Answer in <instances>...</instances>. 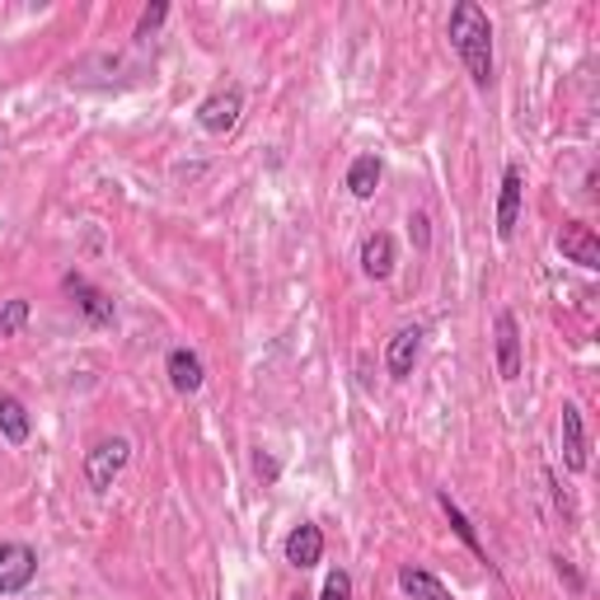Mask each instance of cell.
<instances>
[{"instance_id": "cell-1", "label": "cell", "mask_w": 600, "mask_h": 600, "mask_svg": "<svg viewBox=\"0 0 600 600\" xmlns=\"http://www.w3.org/2000/svg\"><path fill=\"white\" fill-rule=\"evenodd\" d=\"M446 33H451V48L464 61L470 80L479 85V90H488V85H493V24H488V14L474 6V0H460V6L451 10Z\"/></svg>"}, {"instance_id": "cell-2", "label": "cell", "mask_w": 600, "mask_h": 600, "mask_svg": "<svg viewBox=\"0 0 600 600\" xmlns=\"http://www.w3.org/2000/svg\"><path fill=\"white\" fill-rule=\"evenodd\" d=\"M127 460H131V441L127 436H104V441H95V446L85 451V479H90L95 493H108V488H114V479L127 470Z\"/></svg>"}, {"instance_id": "cell-3", "label": "cell", "mask_w": 600, "mask_h": 600, "mask_svg": "<svg viewBox=\"0 0 600 600\" xmlns=\"http://www.w3.org/2000/svg\"><path fill=\"white\" fill-rule=\"evenodd\" d=\"M239 114H244L239 85H226V90H216V95H207L203 104H197V122H203V131H212V137H226V131H235Z\"/></svg>"}, {"instance_id": "cell-4", "label": "cell", "mask_w": 600, "mask_h": 600, "mask_svg": "<svg viewBox=\"0 0 600 600\" xmlns=\"http://www.w3.org/2000/svg\"><path fill=\"white\" fill-rule=\"evenodd\" d=\"M38 577V553L19 540L0 544V596H19Z\"/></svg>"}, {"instance_id": "cell-5", "label": "cell", "mask_w": 600, "mask_h": 600, "mask_svg": "<svg viewBox=\"0 0 600 600\" xmlns=\"http://www.w3.org/2000/svg\"><path fill=\"white\" fill-rule=\"evenodd\" d=\"M61 286H66V296H71L80 309H85V319H90L95 328H108L118 319V309H114V301H108L99 286L90 282V277H80V273H66L61 277Z\"/></svg>"}, {"instance_id": "cell-6", "label": "cell", "mask_w": 600, "mask_h": 600, "mask_svg": "<svg viewBox=\"0 0 600 600\" xmlns=\"http://www.w3.org/2000/svg\"><path fill=\"white\" fill-rule=\"evenodd\" d=\"M559 254L568 263H577V268H587V273L600 268V239H596L591 226H582V220H568V226L559 230Z\"/></svg>"}, {"instance_id": "cell-7", "label": "cell", "mask_w": 600, "mask_h": 600, "mask_svg": "<svg viewBox=\"0 0 600 600\" xmlns=\"http://www.w3.org/2000/svg\"><path fill=\"white\" fill-rule=\"evenodd\" d=\"M521 197H525L521 165H506V169H502V197H498V239H511V235H517Z\"/></svg>"}, {"instance_id": "cell-8", "label": "cell", "mask_w": 600, "mask_h": 600, "mask_svg": "<svg viewBox=\"0 0 600 600\" xmlns=\"http://www.w3.org/2000/svg\"><path fill=\"white\" fill-rule=\"evenodd\" d=\"M165 375H169V385L179 394H197L203 381H207V366H203V357H197L193 347H174L165 357Z\"/></svg>"}, {"instance_id": "cell-9", "label": "cell", "mask_w": 600, "mask_h": 600, "mask_svg": "<svg viewBox=\"0 0 600 600\" xmlns=\"http://www.w3.org/2000/svg\"><path fill=\"white\" fill-rule=\"evenodd\" d=\"M417 352H422V328H399L385 347V371L394 375V381H409L413 366H417Z\"/></svg>"}, {"instance_id": "cell-10", "label": "cell", "mask_w": 600, "mask_h": 600, "mask_svg": "<svg viewBox=\"0 0 600 600\" xmlns=\"http://www.w3.org/2000/svg\"><path fill=\"white\" fill-rule=\"evenodd\" d=\"M498 375L502 381H517L521 375V328H517L511 309L498 315Z\"/></svg>"}, {"instance_id": "cell-11", "label": "cell", "mask_w": 600, "mask_h": 600, "mask_svg": "<svg viewBox=\"0 0 600 600\" xmlns=\"http://www.w3.org/2000/svg\"><path fill=\"white\" fill-rule=\"evenodd\" d=\"M563 464L572 474L587 470V427H582V409L563 404Z\"/></svg>"}, {"instance_id": "cell-12", "label": "cell", "mask_w": 600, "mask_h": 600, "mask_svg": "<svg viewBox=\"0 0 600 600\" xmlns=\"http://www.w3.org/2000/svg\"><path fill=\"white\" fill-rule=\"evenodd\" d=\"M324 559V535H319V525H296L292 535H286V563L292 568H315Z\"/></svg>"}, {"instance_id": "cell-13", "label": "cell", "mask_w": 600, "mask_h": 600, "mask_svg": "<svg viewBox=\"0 0 600 600\" xmlns=\"http://www.w3.org/2000/svg\"><path fill=\"white\" fill-rule=\"evenodd\" d=\"M394 239L385 235V230H375V235H366V244H362V273L366 277H375V282H385L390 273H394Z\"/></svg>"}, {"instance_id": "cell-14", "label": "cell", "mask_w": 600, "mask_h": 600, "mask_svg": "<svg viewBox=\"0 0 600 600\" xmlns=\"http://www.w3.org/2000/svg\"><path fill=\"white\" fill-rule=\"evenodd\" d=\"M33 432V422H29V409L19 404L14 394H0V436L10 441V446H24Z\"/></svg>"}, {"instance_id": "cell-15", "label": "cell", "mask_w": 600, "mask_h": 600, "mask_svg": "<svg viewBox=\"0 0 600 600\" xmlns=\"http://www.w3.org/2000/svg\"><path fill=\"white\" fill-rule=\"evenodd\" d=\"M347 188H352V197H375V188H381V160L375 155H357L352 160V169H347Z\"/></svg>"}, {"instance_id": "cell-16", "label": "cell", "mask_w": 600, "mask_h": 600, "mask_svg": "<svg viewBox=\"0 0 600 600\" xmlns=\"http://www.w3.org/2000/svg\"><path fill=\"white\" fill-rule=\"evenodd\" d=\"M399 587H404V596H413V600H451V591L441 587L432 572H422V568H404V572H399Z\"/></svg>"}, {"instance_id": "cell-17", "label": "cell", "mask_w": 600, "mask_h": 600, "mask_svg": "<svg viewBox=\"0 0 600 600\" xmlns=\"http://www.w3.org/2000/svg\"><path fill=\"white\" fill-rule=\"evenodd\" d=\"M436 502H441V511H446V521L455 525V535L464 540V549H470V553H479V559H488V553H483V540L474 535V525L470 521H464V511L451 502V493H436Z\"/></svg>"}, {"instance_id": "cell-18", "label": "cell", "mask_w": 600, "mask_h": 600, "mask_svg": "<svg viewBox=\"0 0 600 600\" xmlns=\"http://www.w3.org/2000/svg\"><path fill=\"white\" fill-rule=\"evenodd\" d=\"M29 324V301H0V338H14Z\"/></svg>"}, {"instance_id": "cell-19", "label": "cell", "mask_w": 600, "mask_h": 600, "mask_svg": "<svg viewBox=\"0 0 600 600\" xmlns=\"http://www.w3.org/2000/svg\"><path fill=\"white\" fill-rule=\"evenodd\" d=\"M165 19H169V6H165V0H155V6H146V10H141V19H137V42H146L155 29L165 24Z\"/></svg>"}, {"instance_id": "cell-20", "label": "cell", "mask_w": 600, "mask_h": 600, "mask_svg": "<svg viewBox=\"0 0 600 600\" xmlns=\"http://www.w3.org/2000/svg\"><path fill=\"white\" fill-rule=\"evenodd\" d=\"M319 600H352V577L338 568V572H328V582H324V596Z\"/></svg>"}, {"instance_id": "cell-21", "label": "cell", "mask_w": 600, "mask_h": 600, "mask_svg": "<svg viewBox=\"0 0 600 600\" xmlns=\"http://www.w3.org/2000/svg\"><path fill=\"white\" fill-rule=\"evenodd\" d=\"M553 568H559V577H563V582H568V591H572V596H582V591H587L582 572H577V568L568 563V559H553Z\"/></svg>"}, {"instance_id": "cell-22", "label": "cell", "mask_w": 600, "mask_h": 600, "mask_svg": "<svg viewBox=\"0 0 600 600\" xmlns=\"http://www.w3.org/2000/svg\"><path fill=\"white\" fill-rule=\"evenodd\" d=\"M254 474H258V479H268V483H273V479H277V460H273V455H263V451H258V455H254Z\"/></svg>"}]
</instances>
